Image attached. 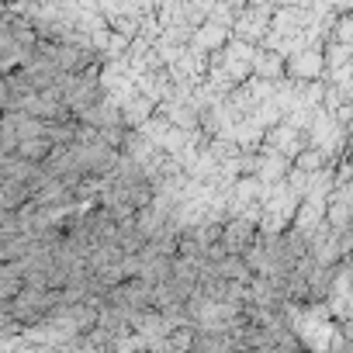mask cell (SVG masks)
I'll list each match as a JSON object with an SVG mask.
<instances>
[{"label": "cell", "mask_w": 353, "mask_h": 353, "mask_svg": "<svg viewBox=\"0 0 353 353\" xmlns=\"http://www.w3.org/2000/svg\"><path fill=\"white\" fill-rule=\"evenodd\" d=\"M325 77V46H308L298 56L288 59V80L294 83H315Z\"/></svg>", "instance_id": "1"}]
</instances>
